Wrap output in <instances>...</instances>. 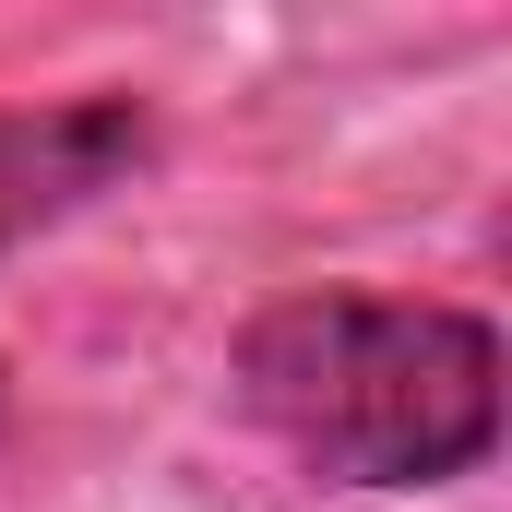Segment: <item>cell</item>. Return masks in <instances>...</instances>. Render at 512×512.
<instances>
[{"mask_svg":"<svg viewBox=\"0 0 512 512\" xmlns=\"http://www.w3.org/2000/svg\"><path fill=\"white\" fill-rule=\"evenodd\" d=\"M227 382L322 489H453L501 453V334L453 298L298 286L251 310Z\"/></svg>","mask_w":512,"mask_h":512,"instance_id":"1","label":"cell"},{"mask_svg":"<svg viewBox=\"0 0 512 512\" xmlns=\"http://www.w3.org/2000/svg\"><path fill=\"white\" fill-rule=\"evenodd\" d=\"M155 155L143 96H48V108H0V262L48 227H72L84 203H108L131 167Z\"/></svg>","mask_w":512,"mask_h":512,"instance_id":"2","label":"cell"},{"mask_svg":"<svg viewBox=\"0 0 512 512\" xmlns=\"http://www.w3.org/2000/svg\"><path fill=\"white\" fill-rule=\"evenodd\" d=\"M0 405H12V382H0Z\"/></svg>","mask_w":512,"mask_h":512,"instance_id":"3","label":"cell"}]
</instances>
